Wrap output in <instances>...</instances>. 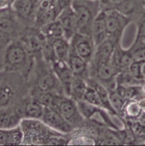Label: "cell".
<instances>
[{
    "mask_svg": "<svg viewBox=\"0 0 145 146\" xmlns=\"http://www.w3.org/2000/svg\"><path fill=\"white\" fill-rule=\"evenodd\" d=\"M39 0H15L11 9L24 27L34 26L35 17Z\"/></svg>",
    "mask_w": 145,
    "mask_h": 146,
    "instance_id": "obj_10",
    "label": "cell"
},
{
    "mask_svg": "<svg viewBox=\"0 0 145 146\" xmlns=\"http://www.w3.org/2000/svg\"><path fill=\"white\" fill-rule=\"evenodd\" d=\"M116 80L117 84H121L124 86H141L145 82L144 80H140L136 78L128 71L120 72L117 76Z\"/></svg>",
    "mask_w": 145,
    "mask_h": 146,
    "instance_id": "obj_29",
    "label": "cell"
},
{
    "mask_svg": "<svg viewBox=\"0 0 145 146\" xmlns=\"http://www.w3.org/2000/svg\"><path fill=\"white\" fill-rule=\"evenodd\" d=\"M111 9L129 18L138 21L145 11V0H120Z\"/></svg>",
    "mask_w": 145,
    "mask_h": 146,
    "instance_id": "obj_15",
    "label": "cell"
},
{
    "mask_svg": "<svg viewBox=\"0 0 145 146\" xmlns=\"http://www.w3.org/2000/svg\"><path fill=\"white\" fill-rule=\"evenodd\" d=\"M78 1H80V0H78Z\"/></svg>",
    "mask_w": 145,
    "mask_h": 146,
    "instance_id": "obj_42",
    "label": "cell"
},
{
    "mask_svg": "<svg viewBox=\"0 0 145 146\" xmlns=\"http://www.w3.org/2000/svg\"><path fill=\"white\" fill-rule=\"evenodd\" d=\"M35 62V59L28 53L17 39L6 47L0 72L18 73L28 80Z\"/></svg>",
    "mask_w": 145,
    "mask_h": 146,
    "instance_id": "obj_2",
    "label": "cell"
},
{
    "mask_svg": "<svg viewBox=\"0 0 145 146\" xmlns=\"http://www.w3.org/2000/svg\"><path fill=\"white\" fill-rule=\"evenodd\" d=\"M67 63L74 76L80 77L86 81L90 78V63L76 55L72 50Z\"/></svg>",
    "mask_w": 145,
    "mask_h": 146,
    "instance_id": "obj_21",
    "label": "cell"
},
{
    "mask_svg": "<svg viewBox=\"0 0 145 146\" xmlns=\"http://www.w3.org/2000/svg\"><path fill=\"white\" fill-rule=\"evenodd\" d=\"M23 119L41 120L45 107L30 94L20 100Z\"/></svg>",
    "mask_w": 145,
    "mask_h": 146,
    "instance_id": "obj_18",
    "label": "cell"
},
{
    "mask_svg": "<svg viewBox=\"0 0 145 146\" xmlns=\"http://www.w3.org/2000/svg\"><path fill=\"white\" fill-rule=\"evenodd\" d=\"M120 71L110 62L103 63L96 66H90V77L103 85L108 91L114 90L117 86L116 78Z\"/></svg>",
    "mask_w": 145,
    "mask_h": 146,
    "instance_id": "obj_8",
    "label": "cell"
},
{
    "mask_svg": "<svg viewBox=\"0 0 145 146\" xmlns=\"http://www.w3.org/2000/svg\"><path fill=\"white\" fill-rule=\"evenodd\" d=\"M10 8V4L9 0H0V10H4Z\"/></svg>",
    "mask_w": 145,
    "mask_h": 146,
    "instance_id": "obj_39",
    "label": "cell"
},
{
    "mask_svg": "<svg viewBox=\"0 0 145 146\" xmlns=\"http://www.w3.org/2000/svg\"><path fill=\"white\" fill-rule=\"evenodd\" d=\"M119 42L107 38L96 47L91 66H96L103 63H109Z\"/></svg>",
    "mask_w": 145,
    "mask_h": 146,
    "instance_id": "obj_16",
    "label": "cell"
},
{
    "mask_svg": "<svg viewBox=\"0 0 145 146\" xmlns=\"http://www.w3.org/2000/svg\"><path fill=\"white\" fill-rule=\"evenodd\" d=\"M82 101L90 104L104 108L98 92L92 86L88 84Z\"/></svg>",
    "mask_w": 145,
    "mask_h": 146,
    "instance_id": "obj_30",
    "label": "cell"
},
{
    "mask_svg": "<svg viewBox=\"0 0 145 146\" xmlns=\"http://www.w3.org/2000/svg\"><path fill=\"white\" fill-rule=\"evenodd\" d=\"M9 9H10V8H8V9H4V10H0V16H1L2 14H3L6 11H7Z\"/></svg>",
    "mask_w": 145,
    "mask_h": 146,
    "instance_id": "obj_41",
    "label": "cell"
},
{
    "mask_svg": "<svg viewBox=\"0 0 145 146\" xmlns=\"http://www.w3.org/2000/svg\"><path fill=\"white\" fill-rule=\"evenodd\" d=\"M134 61L131 50H122L117 45L113 52L110 63L120 72L128 71L130 64Z\"/></svg>",
    "mask_w": 145,
    "mask_h": 146,
    "instance_id": "obj_22",
    "label": "cell"
},
{
    "mask_svg": "<svg viewBox=\"0 0 145 146\" xmlns=\"http://www.w3.org/2000/svg\"><path fill=\"white\" fill-rule=\"evenodd\" d=\"M138 30L136 41L145 43V11L137 21Z\"/></svg>",
    "mask_w": 145,
    "mask_h": 146,
    "instance_id": "obj_34",
    "label": "cell"
},
{
    "mask_svg": "<svg viewBox=\"0 0 145 146\" xmlns=\"http://www.w3.org/2000/svg\"><path fill=\"white\" fill-rule=\"evenodd\" d=\"M20 101L0 108V129H12L20 126L23 119Z\"/></svg>",
    "mask_w": 145,
    "mask_h": 146,
    "instance_id": "obj_14",
    "label": "cell"
},
{
    "mask_svg": "<svg viewBox=\"0 0 145 146\" xmlns=\"http://www.w3.org/2000/svg\"><path fill=\"white\" fill-rule=\"evenodd\" d=\"M18 39L28 53L35 59L42 58V50L47 40L40 29L34 27H25Z\"/></svg>",
    "mask_w": 145,
    "mask_h": 146,
    "instance_id": "obj_6",
    "label": "cell"
},
{
    "mask_svg": "<svg viewBox=\"0 0 145 146\" xmlns=\"http://www.w3.org/2000/svg\"><path fill=\"white\" fill-rule=\"evenodd\" d=\"M51 43L52 44L57 60L67 62L71 51L70 41L63 37Z\"/></svg>",
    "mask_w": 145,
    "mask_h": 146,
    "instance_id": "obj_26",
    "label": "cell"
},
{
    "mask_svg": "<svg viewBox=\"0 0 145 146\" xmlns=\"http://www.w3.org/2000/svg\"><path fill=\"white\" fill-rule=\"evenodd\" d=\"M141 62L142 60H134L129 66L128 71L136 78L145 81L141 73Z\"/></svg>",
    "mask_w": 145,
    "mask_h": 146,
    "instance_id": "obj_33",
    "label": "cell"
},
{
    "mask_svg": "<svg viewBox=\"0 0 145 146\" xmlns=\"http://www.w3.org/2000/svg\"><path fill=\"white\" fill-rule=\"evenodd\" d=\"M131 129L136 135L142 136L145 135V124L140 122H132Z\"/></svg>",
    "mask_w": 145,
    "mask_h": 146,
    "instance_id": "obj_36",
    "label": "cell"
},
{
    "mask_svg": "<svg viewBox=\"0 0 145 146\" xmlns=\"http://www.w3.org/2000/svg\"><path fill=\"white\" fill-rule=\"evenodd\" d=\"M75 129L84 126L85 118L82 115L77 102L65 94L59 96L54 108Z\"/></svg>",
    "mask_w": 145,
    "mask_h": 146,
    "instance_id": "obj_5",
    "label": "cell"
},
{
    "mask_svg": "<svg viewBox=\"0 0 145 146\" xmlns=\"http://www.w3.org/2000/svg\"><path fill=\"white\" fill-rule=\"evenodd\" d=\"M109 100L112 107L118 114H121L126 101H125L115 90L109 91Z\"/></svg>",
    "mask_w": 145,
    "mask_h": 146,
    "instance_id": "obj_31",
    "label": "cell"
},
{
    "mask_svg": "<svg viewBox=\"0 0 145 146\" xmlns=\"http://www.w3.org/2000/svg\"><path fill=\"white\" fill-rule=\"evenodd\" d=\"M143 109L140 102L136 100H128L125 102L123 109L122 114L130 119L140 118Z\"/></svg>",
    "mask_w": 145,
    "mask_h": 146,
    "instance_id": "obj_28",
    "label": "cell"
},
{
    "mask_svg": "<svg viewBox=\"0 0 145 146\" xmlns=\"http://www.w3.org/2000/svg\"><path fill=\"white\" fill-rule=\"evenodd\" d=\"M39 29L49 42H52L57 39L64 37L62 26L58 19L50 22Z\"/></svg>",
    "mask_w": 145,
    "mask_h": 146,
    "instance_id": "obj_25",
    "label": "cell"
},
{
    "mask_svg": "<svg viewBox=\"0 0 145 146\" xmlns=\"http://www.w3.org/2000/svg\"><path fill=\"white\" fill-rule=\"evenodd\" d=\"M130 50L134 60H145V43L136 41Z\"/></svg>",
    "mask_w": 145,
    "mask_h": 146,
    "instance_id": "obj_32",
    "label": "cell"
},
{
    "mask_svg": "<svg viewBox=\"0 0 145 146\" xmlns=\"http://www.w3.org/2000/svg\"><path fill=\"white\" fill-rule=\"evenodd\" d=\"M41 120L49 127L63 134H69L75 130L59 111L53 108H44Z\"/></svg>",
    "mask_w": 145,
    "mask_h": 146,
    "instance_id": "obj_12",
    "label": "cell"
},
{
    "mask_svg": "<svg viewBox=\"0 0 145 146\" xmlns=\"http://www.w3.org/2000/svg\"><path fill=\"white\" fill-rule=\"evenodd\" d=\"M28 82L30 89L65 94L51 66L42 58L35 59V65Z\"/></svg>",
    "mask_w": 145,
    "mask_h": 146,
    "instance_id": "obj_3",
    "label": "cell"
},
{
    "mask_svg": "<svg viewBox=\"0 0 145 146\" xmlns=\"http://www.w3.org/2000/svg\"><path fill=\"white\" fill-rule=\"evenodd\" d=\"M20 127L22 145H69L68 134L53 130L42 120L23 119Z\"/></svg>",
    "mask_w": 145,
    "mask_h": 146,
    "instance_id": "obj_1",
    "label": "cell"
},
{
    "mask_svg": "<svg viewBox=\"0 0 145 146\" xmlns=\"http://www.w3.org/2000/svg\"><path fill=\"white\" fill-rule=\"evenodd\" d=\"M107 36L108 38L119 42L122 34L132 21L129 18L113 9L104 10Z\"/></svg>",
    "mask_w": 145,
    "mask_h": 146,
    "instance_id": "obj_9",
    "label": "cell"
},
{
    "mask_svg": "<svg viewBox=\"0 0 145 146\" xmlns=\"http://www.w3.org/2000/svg\"><path fill=\"white\" fill-rule=\"evenodd\" d=\"M57 19L59 21L62 26L64 37L70 41L77 33L76 17L72 7L61 11Z\"/></svg>",
    "mask_w": 145,
    "mask_h": 146,
    "instance_id": "obj_19",
    "label": "cell"
},
{
    "mask_svg": "<svg viewBox=\"0 0 145 146\" xmlns=\"http://www.w3.org/2000/svg\"><path fill=\"white\" fill-rule=\"evenodd\" d=\"M141 73L143 78L145 81V60H142L141 62Z\"/></svg>",
    "mask_w": 145,
    "mask_h": 146,
    "instance_id": "obj_40",
    "label": "cell"
},
{
    "mask_svg": "<svg viewBox=\"0 0 145 146\" xmlns=\"http://www.w3.org/2000/svg\"><path fill=\"white\" fill-rule=\"evenodd\" d=\"M105 11L102 10L95 18L91 31V36L96 47L107 38Z\"/></svg>",
    "mask_w": 145,
    "mask_h": 146,
    "instance_id": "obj_20",
    "label": "cell"
},
{
    "mask_svg": "<svg viewBox=\"0 0 145 146\" xmlns=\"http://www.w3.org/2000/svg\"><path fill=\"white\" fill-rule=\"evenodd\" d=\"M87 82L89 85L92 86L98 92L104 109L107 110L113 114L117 115L118 113L112 107L111 104L109 100V92L108 90L104 85L92 78H89L87 80Z\"/></svg>",
    "mask_w": 145,
    "mask_h": 146,
    "instance_id": "obj_24",
    "label": "cell"
},
{
    "mask_svg": "<svg viewBox=\"0 0 145 146\" xmlns=\"http://www.w3.org/2000/svg\"><path fill=\"white\" fill-rule=\"evenodd\" d=\"M74 0H55V7L58 14L63 10L72 7Z\"/></svg>",
    "mask_w": 145,
    "mask_h": 146,
    "instance_id": "obj_35",
    "label": "cell"
},
{
    "mask_svg": "<svg viewBox=\"0 0 145 146\" xmlns=\"http://www.w3.org/2000/svg\"><path fill=\"white\" fill-rule=\"evenodd\" d=\"M7 44L5 43L3 41L0 39V71L2 67V60H3V57L4 55V52L5 51V49L6 47L7 46Z\"/></svg>",
    "mask_w": 145,
    "mask_h": 146,
    "instance_id": "obj_38",
    "label": "cell"
},
{
    "mask_svg": "<svg viewBox=\"0 0 145 146\" xmlns=\"http://www.w3.org/2000/svg\"><path fill=\"white\" fill-rule=\"evenodd\" d=\"M51 66L63 88L64 94L69 96L71 86L74 76L67 62L57 60Z\"/></svg>",
    "mask_w": 145,
    "mask_h": 146,
    "instance_id": "obj_17",
    "label": "cell"
},
{
    "mask_svg": "<svg viewBox=\"0 0 145 146\" xmlns=\"http://www.w3.org/2000/svg\"><path fill=\"white\" fill-rule=\"evenodd\" d=\"M76 21L77 33L91 36L93 22L102 10L97 0H74L72 3Z\"/></svg>",
    "mask_w": 145,
    "mask_h": 146,
    "instance_id": "obj_4",
    "label": "cell"
},
{
    "mask_svg": "<svg viewBox=\"0 0 145 146\" xmlns=\"http://www.w3.org/2000/svg\"><path fill=\"white\" fill-rule=\"evenodd\" d=\"M58 16L55 0H39L35 14L34 27L40 29L56 20Z\"/></svg>",
    "mask_w": 145,
    "mask_h": 146,
    "instance_id": "obj_13",
    "label": "cell"
},
{
    "mask_svg": "<svg viewBox=\"0 0 145 146\" xmlns=\"http://www.w3.org/2000/svg\"><path fill=\"white\" fill-rule=\"evenodd\" d=\"M99 2L102 9L107 10L111 9L112 7L120 0H97Z\"/></svg>",
    "mask_w": 145,
    "mask_h": 146,
    "instance_id": "obj_37",
    "label": "cell"
},
{
    "mask_svg": "<svg viewBox=\"0 0 145 146\" xmlns=\"http://www.w3.org/2000/svg\"><path fill=\"white\" fill-rule=\"evenodd\" d=\"M22 133L20 126L12 129H0V145H22Z\"/></svg>",
    "mask_w": 145,
    "mask_h": 146,
    "instance_id": "obj_23",
    "label": "cell"
},
{
    "mask_svg": "<svg viewBox=\"0 0 145 146\" xmlns=\"http://www.w3.org/2000/svg\"><path fill=\"white\" fill-rule=\"evenodd\" d=\"M88 86L87 81L80 77L74 76L69 96L76 102L82 101Z\"/></svg>",
    "mask_w": 145,
    "mask_h": 146,
    "instance_id": "obj_27",
    "label": "cell"
},
{
    "mask_svg": "<svg viewBox=\"0 0 145 146\" xmlns=\"http://www.w3.org/2000/svg\"><path fill=\"white\" fill-rule=\"evenodd\" d=\"M24 27L10 7L0 16V39L9 44L19 38Z\"/></svg>",
    "mask_w": 145,
    "mask_h": 146,
    "instance_id": "obj_7",
    "label": "cell"
},
{
    "mask_svg": "<svg viewBox=\"0 0 145 146\" xmlns=\"http://www.w3.org/2000/svg\"><path fill=\"white\" fill-rule=\"evenodd\" d=\"M71 50L90 63L94 56L96 47L91 36L76 33L70 40Z\"/></svg>",
    "mask_w": 145,
    "mask_h": 146,
    "instance_id": "obj_11",
    "label": "cell"
}]
</instances>
